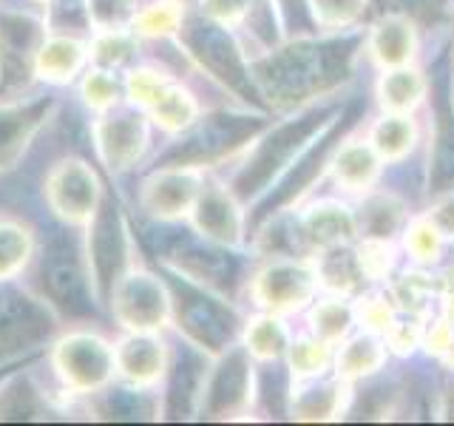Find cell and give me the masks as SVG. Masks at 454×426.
<instances>
[{"instance_id": "6da1fadb", "label": "cell", "mask_w": 454, "mask_h": 426, "mask_svg": "<svg viewBox=\"0 0 454 426\" xmlns=\"http://www.w3.org/2000/svg\"><path fill=\"white\" fill-rule=\"evenodd\" d=\"M37 279L43 288V302H49L66 319H94L97 316V288L85 253V241L68 231H51L40 250Z\"/></svg>"}, {"instance_id": "7a4b0ae2", "label": "cell", "mask_w": 454, "mask_h": 426, "mask_svg": "<svg viewBox=\"0 0 454 426\" xmlns=\"http://www.w3.org/2000/svg\"><path fill=\"white\" fill-rule=\"evenodd\" d=\"M165 284L170 293V319L196 350L222 355L233 344L239 319L216 293L170 267H165Z\"/></svg>"}, {"instance_id": "3957f363", "label": "cell", "mask_w": 454, "mask_h": 426, "mask_svg": "<svg viewBox=\"0 0 454 426\" xmlns=\"http://www.w3.org/2000/svg\"><path fill=\"white\" fill-rule=\"evenodd\" d=\"M262 120L247 114L213 111L207 117H196L182 137L162 151L156 168H205L239 151L247 139L259 134Z\"/></svg>"}, {"instance_id": "277c9868", "label": "cell", "mask_w": 454, "mask_h": 426, "mask_svg": "<svg viewBox=\"0 0 454 426\" xmlns=\"http://www.w3.org/2000/svg\"><path fill=\"white\" fill-rule=\"evenodd\" d=\"M57 330L54 310L0 279V361L40 355Z\"/></svg>"}, {"instance_id": "5b68a950", "label": "cell", "mask_w": 454, "mask_h": 426, "mask_svg": "<svg viewBox=\"0 0 454 426\" xmlns=\"http://www.w3.org/2000/svg\"><path fill=\"white\" fill-rule=\"evenodd\" d=\"M85 253H89L99 302H108L111 288L131 267V236H128L122 208L111 191H103V199H99L94 217L89 219Z\"/></svg>"}, {"instance_id": "8992f818", "label": "cell", "mask_w": 454, "mask_h": 426, "mask_svg": "<svg viewBox=\"0 0 454 426\" xmlns=\"http://www.w3.org/2000/svg\"><path fill=\"white\" fill-rule=\"evenodd\" d=\"M179 37L184 43V49H188V54L213 80H219L239 97H247L255 91L250 68L245 63V57H241L236 40L227 32V26L210 18H193L182 23Z\"/></svg>"}, {"instance_id": "52a82bcc", "label": "cell", "mask_w": 454, "mask_h": 426, "mask_svg": "<svg viewBox=\"0 0 454 426\" xmlns=\"http://www.w3.org/2000/svg\"><path fill=\"white\" fill-rule=\"evenodd\" d=\"M51 361L63 387L80 395H91L108 387L117 373V355L106 338L94 333H68L57 341Z\"/></svg>"}, {"instance_id": "ba28073f", "label": "cell", "mask_w": 454, "mask_h": 426, "mask_svg": "<svg viewBox=\"0 0 454 426\" xmlns=\"http://www.w3.org/2000/svg\"><path fill=\"white\" fill-rule=\"evenodd\" d=\"M111 310L131 333H156L170 319V293L165 279L148 270L128 267L111 288Z\"/></svg>"}, {"instance_id": "9c48e42d", "label": "cell", "mask_w": 454, "mask_h": 426, "mask_svg": "<svg viewBox=\"0 0 454 426\" xmlns=\"http://www.w3.org/2000/svg\"><path fill=\"white\" fill-rule=\"evenodd\" d=\"M46 23L23 12H0V91H18L37 77Z\"/></svg>"}, {"instance_id": "30bf717a", "label": "cell", "mask_w": 454, "mask_h": 426, "mask_svg": "<svg viewBox=\"0 0 454 426\" xmlns=\"http://www.w3.org/2000/svg\"><path fill=\"white\" fill-rule=\"evenodd\" d=\"M318 125V117H304L281 125L278 131L270 134L259 148L253 151L247 165L239 170V177L233 182V193L239 199H247L262 193L270 179H276L281 170H287L293 165V156L307 146V139L312 137Z\"/></svg>"}, {"instance_id": "8fae6325", "label": "cell", "mask_w": 454, "mask_h": 426, "mask_svg": "<svg viewBox=\"0 0 454 426\" xmlns=\"http://www.w3.org/2000/svg\"><path fill=\"white\" fill-rule=\"evenodd\" d=\"M103 191V182L82 160H63L46 179L49 205L66 225H89Z\"/></svg>"}, {"instance_id": "7c38bea8", "label": "cell", "mask_w": 454, "mask_h": 426, "mask_svg": "<svg viewBox=\"0 0 454 426\" xmlns=\"http://www.w3.org/2000/svg\"><path fill=\"white\" fill-rule=\"evenodd\" d=\"M253 373L247 350H224V359L205 378L199 415L202 418H236L250 404Z\"/></svg>"}, {"instance_id": "4fadbf2b", "label": "cell", "mask_w": 454, "mask_h": 426, "mask_svg": "<svg viewBox=\"0 0 454 426\" xmlns=\"http://www.w3.org/2000/svg\"><path fill=\"white\" fill-rule=\"evenodd\" d=\"M94 142L103 165L114 174L137 165V160L148 148V120L139 111L106 114L94 125Z\"/></svg>"}, {"instance_id": "5bb4252c", "label": "cell", "mask_w": 454, "mask_h": 426, "mask_svg": "<svg viewBox=\"0 0 454 426\" xmlns=\"http://www.w3.org/2000/svg\"><path fill=\"white\" fill-rule=\"evenodd\" d=\"M318 273H312L307 264L295 262H270L264 270L255 273L253 293L259 304L273 312H290L309 302L312 290H316Z\"/></svg>"}, {"instance_id": "9a60e30c", "label": "cell", "mask_w": 454, "mask_h": 426, "mask_svg": "<svg viewBox=\"0 0 454 426\" xmlns=\"http://www.w3.org/2000/svg\"><path fill=\"white\" fill-rule=\"evenodd\" d=\"M202 188L196 168H156L142 188V205L160 219H179L193 210Z\"/></svg>"}, {"instance_id": "2e32d148", "label": "cell", "mask_w": 454, "mask_h": 426, "mask_svg": "<svg viewBox=\"0 0 454 426\" xmlns=\"http://www.w3.org/2000/svg\"><path fill=\"white\" fill-rule=\"evenodd\" d=\"M51 108V97L28 99V103H0V170L20 160L28 142L46 125Z\"/></svg>"}, {"instance_id": "e0dca14e", "label": "cell", "mask_w": 454, "mask_h": 426, "mask_svg": "<svg viewBox=\"0 0 454 426\" xmlns=\"http://www.w3.org/2000/svg\"><path fill=\"white\" fill-rule=\"evenodd\" d=\"M205 378H207L205 359L196 352L193 344L184 347L174 359V364H170L162 415L170 421H182V418H191L193 412H199Z\"/></svg>"}, {"instance_id": "ac0fdd59", "label": "cell", "mask_w": 454, "mask_h": 426, "mask_svg": "<svg viewBox=\"0 0 454 426\" xmlns=\"http://www.w3.org/2000/svg\"><path fill=\"white\" fill-rule=\"evenodd\" d=\"M191 217H193V227L199 236L219 241L224 248L236 245L241 236V210L236 202V193L219 188V185L202 188Z\"/></svg>"}, {"instance_id": "d6986e66", "label": "cell", "mask_w": 454, "mask_h": 426, "mask_svg": "<svg viewBox=\"0 0 454 426\" xmlns=\"http://www.w3.org/2000/svg\"><path fill=\"white\" fill-rule=\"evenodd\" d=\"M114 355H117V373L128 383H137V387H151L153 381H160L168 367L165 344L153 333L125 335Z\"/></svg>"}, {"instance_id": "ffe728a7", "label": "cell", "mask_w": 454, "mask_h": 426, "mask_svg": "<svg viewBox=\"0 0 454 426\" xmlns=\"http://www.w3.org/2000/svg\"><path fill=\"white\" fill-rule=\"evenodd\" d=\"M89 57V49L71 35H54L46 37L37 54V77L49 83H68L80 75V68Z\"/></svg>"}, {"instance_id": "44dd1931", "label": "cell", "mask_w": 454, "mask_h": 426, "mask_svg": "<svg viewBox=\"0 0 454 426\" xmlns=\"http://www.w3.org/2000/svg\"><path fill=\"white\" fill-rule=\"evenodd\" d=\"M369 49H372V57L383 66H403L415 54V28H411L406 18L389 14L387 20L375 26L372 37H369Z\"/></svg>"}, {"instance_id": "7402d4cb", "label": "cell", "mask_w": 454, "mask_h": 426, "mask_svg": "<svg viewBox=\"0 0 454 426\" xmlns=\"http://www.w3.org/2000/svg\"><path fill=\"white\" fill-rule=\"evenodd\" d=\"M335 182L347 191H366L369 182L378 177V151L364 142H349L338 151L333 162Z\"/></svg>"}, {"instance_id": "603a6c76", "label": "cell", "mask_w": 454, "mask_h": 426, "mask_svg": "<svg viewBox=\"0 0 454 426\" xmlns=\"http://www.w3.org/2000/svg\"><path fill=\"white\" fill-rule=\"evenodd\" d=\"M99 415L108 421H151L160 418V401L148 390L131 383V387L108 390L99 401Z\"/></svg>"}, {"instance_id": "cb8c5ba5", "label": "cell", "mask_w": 454, "mask_h": 426, "mask_svg": "<svg viewBox=\"0 0 454 426\" xmlns=\"http://www.w3.org/2000/svg\"><path fill=\"white\" fill-rule=\"evenodd\" d=\"M301 231L304 236L318 248H338L352 231V217L344 213V208L335 205H318L312 208L307 217L301 219Z\"/></svg>"}, {"instance_id": "d4e9b609", "label": "cell", "mask_w": 454, "mask_h": 426, "mask_svg": "<svg viewBox=\"0 0 454 426\" xmlns=\"http://www.w3.org/2000/svg\"><path fill=\"white\" fill-rule=\"evenodd\" d=\"M35 256V236L18 219H0V279H14Z\"/></svg>"}, {"instance_id": "484cf974", "label": "cell", "mask_w": 454, "mask_h": 426, "mask_svg": "<svg viewBox=\"0 0 454 426\" xmlns=\"http://www.w3.org/2000/svg\"><path fill=\"white\" fill-rule=\"evenodd\" d=\"M415 139H418V128L409 117H403V114L380 117L372 128V137H369L372 148L378 151V156H383V160H401V156H406L411 151Z\"/></svg>"}, {"instance_id": "4316f807", "label": "cell", "mask_w": 454, "mask_h": 426, "mask_svg": "<svg viewBox=\"0 0 454 426\" xmlns=\"http://www.w3.org/2000/svg\"><path fill=\"white\" fill-rule=\"evenodd\" d=\"M151 117L153 122L165 128V131H184L196 117H199V108H196V99L191 97L188 89H182V85L170 83L165 94L156 99L153 108H151Z\"/></svg>"}, {"instance_id": "83f0119b", "label": "cell", "mask_w": 454, "mask_h": 426, "mask_svg": "<svg viewBox=\"0 0 454 426\" xmlns=\"http://www.w3.org/2000/svg\"><path fill=\"white\" fill-rule=\"evenodd\" d=\"M383 355H387V347L380 344L375 335H355L352 341H347L340 347L338 355V375L344 378H358V375H369L383 364Z\"/></svg>"}, {"instance_id": "f1b7e54d", "label": "cell", "mask_w": 454, "mask_h": 426, "mask_svg": "<svg viewBox=\"0 0 454 426\" xmlns=\"http://www.w3.org/2000/svg\"><path fill=\"white\" fill-rule=\"evenodd\" d=\"M137 54V37L128 32V28H108V32H99L97 40L91 43L89 57L97 68H108V71H120L128 66Z\"/></svg>"}, {"instance_id": "f546056e", "label": "cell", "mask_w": 454, "mask_h": 426, "mask_svg": "<svg viewBox=\"0 0 454 426\" xmlns=\"http://www.w3.org/2000/svg\"><path fill=\"white\" fill-rule=\"evenodd\" d=\"M426 91V83L420 77V71L415 68H395L387 77L380 80V103L389 106L395 111H409L415 108Z\"/></svg>"}, {"instance_id": "4dcf8cb0", "label": "cell", "mask_w": 454, "mask_h": 426, "mask_svg": "<svg viewBox=\"0 0 454 426\" xmlns=\"http://www.w3.org/2000/svg\"><path fill=\"white\" fill-rule=\"evenodd\" d=\"M184 23V6L179 0H153L151 6L139 9L134 20V32L142 37H170L179 35Z\"/></svg>"}, {"instance_id": "1f68e13d", "label": "cell", "mask_w": 454, "mask_h": 426, "mask_svg": "<svg viewBox=\"0 0 454 426\" xmlns=\"http://www.w3.org/2000/svg\"><path fill=\"white\" fill-rule=\"evenodd\" d=\"M245 350L247 355L259 361H276L278 355L287 350V330L281 327L278 319L273 316H262L247 324V333H245Z\"/></svg>"}, {"instance_id": "d6a6232c", "label": "cell", "mask_w": 454, "mask_h": 426, "mask_svg": "<svg viewBox=\"0 0 454 426\" xmlns=\"http://www.w3.org/2000/svg\"><path fill=\"white\" fill-rule=\"evenodd\" d=\"M85 9H89V20L97 32L131 28L139 14L137 0H85Z\"/></svg>"}, {"instance_id": "836d02e7", "label": "cell", "mask_w": 454, "mask_h": 426, "mask_svg": "<svg viewBox=\"0 0 454 426\" xmlns=\"http://www.w3.org/2000/svg\"><path fill=\"white\" fill-rule=\"evenodd\" d=\"M168 85H170V80L165 75H160V71L134 68L131 75H128V80H125V94H128V99H131L134 106L151 111L156 99L165 94Z\"/></svg>"}, {"instance_id": "e575fe53", "label": "cell", "mask_w": 454, "mask_h": 426, "mask_svg": "<svg viewBox=\"0 0 454 426\" xmlns=\"http://www.w3.org/2000/svg\"><path fill=\"white\" fill-rule=\"evenodd\" d=\"M122 85L117 80V71H108V68H91L89 75L82 80V97L85 103L97 111H108L114 103L120 99Z\"/></svg>"}, {"instance_id": "d590c367", "label": "cell", "mask_w": 454, "mask_h": 426, "mask_svg": "<svg viewBox=\"0 0 454 426\" xmlns=\"http://www.w3.org/2000/svg\"><path fill=\"white\" fill-rule=\"evenodd\" d=\"M330 359V344L321 338H312V341H298V344L290 347V364H293V373L298 378H307V375H318L321 367Z\"/></svg>"}, {"instance_id": "8d00e7d4", "label": "cell", "mask_w": 454, "mask_h": 426, "mask_svg": "<svg viewBox=\"0 0 454 426\" xmlns=\"http://www.w3.org/2000/svg\"><path fill=\"white\" fill-rule=\"evenodd\" d=\"M312 324H316L312 327V330H316V338L330 344V341H335L347 333L349 312H347V307H340L338 298H330V302H321L318 310L312 312Z\"/></svg>"}, {"instance_id": "74e56055", "label": "cell", "mask_w": 454, "mask_h": 426, "mask_svg": "<svg viewBox=\"0 0 454 426\" xmlns=\"http://www.w3.org/2000/svg\"><path fill=\"white\" fill-rule=\"evenodd\" d=\"M406 248L418 262H432L437 259L440 248H443V233L429 219H420L406 231Z\"/></svg>"}, {"instance_id": "f35d334b", "label": "cell", "mask_w": 454, "mask_h": 426, "mask_svg": "<svg viewBox=\"0 0 454 426\" xmlns=\"http://www.w3.org/2000/svg\"><path fill=\"white\" fill-rule=\"evenodd\" d=\"M91 26L85 0H51V28L68 32V28Z\"/></svg>"}, {"instance_id": "ab89813d", "label": "cell", "mask_w": 454, "mask_h": 426, "mask_svg": "<svg viewBox=\"0 0 454 426\" xmlns=\"http://www.w3.org/2000/svg\"><path fill=\"white\" fill-rule=\"evenodd\" d=\"M318 20L326 26H344L355 20L364 9V0H312Z\"/></svg>"}, {"instance_id": "60d3db41", "label": "cell", "mask_w": 454, "mask_h": 426, "mask_svg": "<svg viewBox=\"0 0 454 426\" xmlns=\"http://www.w3.org/2000/svg\"><path fill=\"white\" fill-rule=\"evenodd\" d=\"M247 9H250V0H202L205 18L216 20L222 26L239 23L247 14Z\"/></svg>"}, {"instance_id": "b9f144b4", "label": "cell", "mask_w": 454, "mask_h": 426, "mask_svg": "<svg viewBox=\"0 0 454 426\" xmlns=\"http://www.w3.org/2000/svg\"><path fill=\"white\" fill-rule=\"evenodd\" d=\"M35 359H37V355H28V359H14V361H0V383H4L9 375L20 373V369H26Z\"/></svg>"}, {"instance_id": "7bdbcfd3", "label": "cell", "mask_w": 454, "mask_h": 426, "mask_svg": "<svg viewBox=\"0 0 454 426\" xmlns=\"http://www.w3.org/2000/svg\"><path fill=\"white\" fill-rule=\"evenodd\" d=\"M443 355H446V361H449V364L454 367V327H451V335H449V344H446Z\"/></svg>"}]
</instances>
